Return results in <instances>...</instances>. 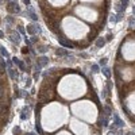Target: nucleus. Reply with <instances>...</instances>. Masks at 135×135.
I'll return each instance as SVG.
<instances>
[{
  "mask_svg": "<svg viewBox=\"0 0 135 135\" xmlns=\"http://www.w3.org/2000/svg\"><path fill=\"white\" fill-rule=\"evenodd\" d=\"M7 10H8V12H11V14H19V12H20V8H19V5H18V3H16L15 0H14V1H8Z\"/></svg>",
  "mask_w": 135,
  "mask_h": 135,
  "instance_id": "1",
  "label": "nucleus"
},
{
  "mask_svg": "<svg viewBox=\"0 0 135 135\" xmlns=\"http://www.w3.org/2000/svg\"><path fill=\"white\" fill-rule=\"evenodd\" d=\"M27 32L31 34V35H35V34H39L41 32V27L38 26L37 23H31L27 26Z\"/></svg>",
  "mask_w": 135,
  "mask_h": 135,
  "instance_id": "2",
  "label": "nucleus"
},
{
  "mask_svg": "<svg viewBox=\"0 0 135 135\" xmlns=\"http://www.w3.org/2000/svg\"><path fill=\"white\" fill-rule=\"evenodd\" d=\"M112 116H113V124H115L118 128H123V127H124V122L120 119V116L116 115V113H112Z\"/></svg>",
  "mask_w": 135,
  "mask_h": 135,
  "instance_id": "3",
  "label": "nucleus"
},
{
  "mask_svg": "<svg viewBox=\"0 0 135 135\" xmlns=\"http://www.w3.org/2000/svg\"><path fill=\"white\" fill-rule=\"evenodd\" d=\"M12 62L18 65V68H19V69H20L22 72H28V70H30V69H27V68H26V65H24V62H23V61L18 59L16 57H15V58H12Z\"/></svg>",
  "mask_w": 135,
  "mask_h": 135,
  "instance_id": "4",
  "label": "nucleus"
},
{
  "mask_svg": "<svg viewBox=\"0 0 135 135\" xmlns=\"http://www.w3.org/2000/svg\"><path fill=\"white\" fill-rule=\"evenodd\" d=\"M59 43H61V46H64V47H69V49H73L76 47V45H73V43L70 42V41H68V39H65V38H58Z\"/></svg>",
  "mask_w": 135,
  "mask_h": 135,
  "instance_id": "5",
  "label": "nucleus"
},
{
  "mask_svg": "<svg viewBox=\"0 0 135 135\" xmlns=\"http://www.w3.org/2000/svg\"><path fill=\"white\" fill-rule=\"evenodd\" d=\"M49 62H50V61H49V58L46 57V55H41V57H38L37 58V64H39L42 68L43 66H47Z\"/></svg>",
  "mask_w": 135,
  "mask_h": 135,
  "instance_id": "6",
  "label": "nucleus"
},
{
  "mask_svg": "<svg viewBox=\"0 0 135 135\" xmlns=\"http://www.w3.org/2000/svg\"><path fill=\"white\" fill-rule=\"evenodd\" d=\"M28 115H30V107H23L22 108V112H20V119L22 120H27L28 119Z\"/></svg>",
  "mask_w": 135,
  "mask_h": 135,
  "instance_id": "7",
  "label": "nucleus"
},
{
  "mask_svg": "<svg viewBox=\"0 0 135 135\" xmlns=\"http://www.w3.org/2000/svg\"><path fill=\"white\" fill-rule=\"evenodd\" d=\"M55 53H57V55H59V57H68V58H72L70 57V53L68 51V50H65V49H55Z\"/></svg>",
  "mask_w": 135,
  "mask_h": 135,
  "instance_id": "8",
  "label": "nucleus"
},
{
  "mask_svg": "<svg viewBox=\"0 0 135 135\" xmlns=\"http://www.w3.org/2000/svg\"><path fill=\"white\" fill-rule=\"evenodd\" d=\"M10 41L18 45V43L20 42V38H19V32H16V31H12V32H11V35H10Z\"/></svg>",
  "mask_w": 135,
  "mask_h": 135,
  "instance_id": "9",
  "label": "nucleus"
},
{
  "mask_svg": "<svg viewBox=\"0 0 135 135\" xmlns=\"http://www.w3.org/2000/svg\"><path fill=\"white\" fill-rule=\"evenodd\" d=\"M27 12H28V16H30V18H31L34 22L38 20V16H37V14H35V11H34V8H32V7H30V5H28V10H27Z\"/></svg>",
  "mask_w": 135,
  "mask_h": 135,
  "instance_id": "10",
  "label": "nucleus"
},
{
  "mask_svg": "<svg viewBox=\"0 0 135 135\" xmlns=\"http://www.w3.org/2000/svg\"><path fill=\"white\" fill-rule=\"evenodd\" d=\"M104 109H103V113H104V115H105V116H108V118H109V116H112V107H111V105H104Z\"/></svg>",
  "mask_w": 135,
  "mask_h": 135,
  "instance_id": "11",
  "label": "nucleus"
},
{
  "mask_svg": "<svg viewBox=\"0 0 135 135\" xmlns=\"http://www.w3.org/2000/svg\"><path fill=\"white\" fill-rule=\"evenodd\" d=\"M101 72H103V74L107 78H111V77H112V72H111V69H109L108 66H103Z\"/></svg>",
  "mask_w": 135,
  "mask_h": 135,
  "instance_id": "12",
  "label": "nucleus"
},
{
  "mask_svg": "<svg viewBox=\"0 0 135 135\" xmlns=\"http://www.w3.org/2000/svg\"><path fill=\"white\" fill-rule=\"evenodd\" d=\"M8 74H10L11 80H16L18 78V72L15 69H12V68H8Z\"/></svg>",
  "mask_w": 135,
  "mask_h": 135,
  "instance_id": "13",
  "label": "nucleus"
},
{
  "mask_svg": "<svg viewBox=\"0 0 135 135\" xmlns=\"http://www.w3.org/2000/svg\"><path fill=\"white\" fill-rule=\"evenodd\" d=\"M104 45H105V38H97L96 39V47L97 49H101Z\"/></svg>",
  "mask_w": 135,
  "mask_h": 135,
  "instance_id": "14",
  "label": "nucleus"
},
{
  "mask_svg": "<svg viewBox=\"0 0 135 135\" xmlns=\"http://www.w3.org/2000/svg\"><path fill=\"white\" fill-rule=\"evenodd\" d=\"M0 53H1V55H3L4 58H8V51H7V49H5L4 46H0Z\"/></svg>",
  "mask_w": 135,
  "mask_h": 135,
  "instance_id": "15",
  "label": "nucleus"
},
{
  "mask_svg": "<svg viewBox=\"0 0 135 135\" xmlns=\"http://www.w3.org/2000/svg\"><path fill=\"white\" fill-rule=\"evenodd\" d=\"M107 64H108V58H101L99 61V65H100V66H107Z\"/></svg>",
  "mask_w": 135,
  "mask_h": 135,
  "instance_id": "16",
  "label": "nucleus"
},
{
  "mask_svg": "<svg viewBox=\"0 0 135 135\" xmlns=\"http://www.w3.org/2000/svg\"><path fill=\"white\" fill-rule=\"evenodd\" d=\"M99 70H100L99 64H93V65H92V72H93V73H99Z\"/></svg>",
  "mask_w": 135,
  "mask_h": 135,
  "instance_id": "17",
  "label": "nucleus"
},
{
  "mask_svg": "<svg viewBox=\"0 0 135 135\" xmlns=\"http://www.w3.org/2000/svg\"><path fill=\"white\" fill-rule=\"evenodd\" d=\"M128 26L130 27H134L135 26V16H131L128 19Z\"/></svg>",
  "mask_w": 135,
  "mask_h": 135,
  "instance_id": "18",
  "label": "nucleus"
},
{
  "mask_svg": "<svg viewBox=\"0 0 135 135\" xmlns=\"http://www.w3.org/2000/svg\"><path fill=\"white\" fill-rule=\"evenodd\" d=\"M18 32H19V34H22V35H24V34H26L24 27H23V26H18Z\"/></svg>",
  "mask_w": 135,
  "mask_h": 135,
  "instance_id": "19",
  "label": "nucleus"
},
{
  "mask_svg": "<svg viewBox=\"0 0 135 135\" xmlns=\"http://www.w3.org/2000/svg\"><path fill=\"white\" fill-rule=\"evenodd\" d=\"M12 131H14V135H20V132H22V130L19 128L18 126H16V127H15L14 130H12Z\"/></svg>",
  "mask_w": 135,
  "mask_h": 135,
  "instance_id": "20",
  "label": "nucleus"
},
{
  "mask_svg": "<svg viewBox=\"0 0 135 135\" xmlns=\"http://www.w3.org/2000/svg\"><path fill=\"white\" fill-rule=\"evenodd\" d=\"M49 50V46H39V51L41 53H46Z\"/></svg>",
  "mask_w": 135,
  "mask_h": 135,
  "instance_id": "21",
  "label": "nucleus"
},
{
  "mask_svg": "<svg viewBox=\"0 0 135 135\" xmlns=\"http://www.w3.org/2000/svg\"><path fill=\"white\" fill-rule=\"evenodd\" d=\"M115 19H116V22H120L122 19H123V14H120V12H118V15L115 16Z\"/></svg>",
  "mask_w": 135,
  "mask_h": 135,
  "instance_id": "22",
  "label": "nucleus"
},
{
  "mask_svg": "<svg viewBox=\"0 0 135 135\" xmlns=\"http://www.w3.org/2000/svg\"><path fill=\"white\" fill-rule=\"evenodd\" d=\"M7 22H8V23H14V22H15L14 16H7Z\"/></svg>",
  "mask_w": 135,
  "mask_h": 135,
  "instance_id": "23",
  "label": "nucleus"
},
{
  "mask_svg": "<svg viewBox=\"0 0 135 135\" xmlns=\"http://www.w3.org/2000/svg\"><path fill=\"white\" fill-rule=\"evenodd\" d=\"M112 38H113L112 34H107V37H105V41H112Z\"/></svg>",
  "mask_w": 135,
  "mask_h": 135,
  "instance_id": "24",
  "label": "nucleus"
},
{
  "mask_svg": "<svg viewBox=\"0 0 135 135\" xmlns=\"http://www.w3.org/2000/svg\"><path fill=\"white\" fill-rule=\"evenodd\" d=\"M31 42H38V37H37V35H31Z\"/></svg>",
  "mask_w": 135,
  "mask_h": 135,
  "instance_id": "25",
  "label": "nucleus"
},
{
  "mask_svg": "<svg viewBox=\"0 0 135 135\" xmlns=\"http://www.w3.org/2000/svg\"><path fill=\"white\" fill-rule=\"evenodd\" d=\"M30 85H31V77L27 78V86H30Z\"/></svg>",
  "mask_w": 135,
  "mask_h": 135,
  "instance_id": "26",
  "label": "nucleus"
},
{
  "mask_svg": "<svg viewBox=\"0 0 135 135\" xmlns=\"http://www.w3.org/2000/svg\"><path fill=\"white\" fill-rule=\"evenodd\" d=\"M107 135H115V131H111V130H109L107 132Z\"/></svg>",
  "mask_w": 135,
  "mask_h": 135,
  "instance_id": "27",
  "label": "nucleus"
},
{
  "mask_svg": "<svg viewBox=\"0 0 135 135\" xmlns=\"http://www.w3.org/2000/svg\"><path fill=\"white\" fill-rule=\"evenodd\" d=\"M23 3L26 5H30V0H23Z\"/></svg>",
  "mask_w": 135,
  "mask_h": 135,
  "instance_id": "28",
  "label": "nucleus"
},
{
  "mask_svg": "<svg viewBox=\"0 0 135 135\" xmlns=\"http://www.w3.org/2000/svg\"><path fill=\"white\" fill-rule=\"evenodd\" d=\"M80 57H81V58H86L88 55H86V54H84V53H81V54H80Z\"/></svg>",
  "mask_w": 135,
  "mask_h": 135,
  "instance_id": "29",
  "label": "nucleus"
},
{
  "mask_svg": "<svg viewBox=\"0 0 135 135\" xmlns=\"http://www.w3.org/2000/svg\"><path fill=\"white\" fill-rule=\"evenodd\" d=\"M22 51H23V53H27V51H28V49H27V47H23V49H22Z\"/></svg>",
  "mask_w": 135,
  "mask_h": 135,
  "instance_id": "30",
  "label": "nucleus"
},
{
  "mask_svg": "<svg viewBox=\"0 0 135 135\" xmlns=\"http://www.w3.org/2000/svg\"><path fill=\"white\" fill-rule=\"evenodd\" d=\"M0 38H4V32L1 31V30H0Z\"/></svg>",
  "mask_w": 135,
  "mask_h": 135,
  "instance_id": "31",
  "label": "nucleus"
},
{
  "mask_svg": "<svg viewBox=\"0 0 135 135\" xmlns=\"http://www.w3.org/2000/svg\"><path fill=\"white\" fill-rule=\"evenodd\" d=\"M24 135H37V134H34V132H26Z\"/></svg>",
  "mask_w": 135,
  "mask_h": 135,
  "instance_id": "32",
  "label": "nucleus"
},
{
  "mask_svg": "<svg viewBox=\"0 0 135 135\" xmlns=\"http://www.w3.org/2000/svg\"><path fill=\"white\" fill-rule=\"evenodd\" d=\"M126 135H135V134H134V132H127Z\"/></svg>",
  "mask_w": 135,
  "mask_h": 135,
  "instance_id": "33",
  "label": "nucleus"
},
{
  "mask_svg": "<svg viewBox=\"0 0 135 135\" xmlns=\"http://www.w3.org/2000/svg\"><path fill=\"white\" fill-rule=\"evenodd\" d=\"M132 12H134V16H135V7H132Z\"/></svg>",
  "mask_w": 135,
  "mask_h": 135,
  "instance_id": "34",
  "label": "nucleus"
},
{
  "mask_svg": "<svg viewBox=\"0 0 135 135\" xmlns=\"http://www.w3.org/2000/svg\"><path fill=\"white\" fill-rule=\"evenodd\" d=\"M1 1H3V0H0V3H1Z\"/></svg>",
  "mask_w": 135,
  "mask_h": 135,
  "instance_id": "35",
  "label": "nucleus"
},
{
  "mask_svg": "<svg viewBox=\"0 0 135 135\" xmlns=\"http://www.w3.org/2000/svg\"><path fill=\"white\" fill-rule=\"evenodd\" d=\"M134 35H135V32H134Z\"/></svg>",
  "mask_w": 135,
  "mask_h": 135,
  "instance_id": "36",
  "label": "nucleus"
}]
</instances>
